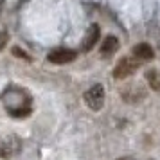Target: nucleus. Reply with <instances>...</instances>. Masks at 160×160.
<instances>
[{"label":"nucleus","instance_id":"1","mask_svg":"<svg viewBox=\"0 0 160 160\" xmlns=\"http://www.w3.org/2000/svg\"><path fill=\"white\" fill-rule=\"evenodd\" d=\"M140 65H142V61H138L137 58L126 56V58H122L115 65V68H113V78H115V79H126V78L131 76L135 70H138Z\"/></svg>","mask_w":160,"mask_h":160},{"label":"nucleus","instance_id":"3","mask_svg":"<svg viewBox=\"0 0 160 160\" xmlns=\"http://www.w3.org/2000/svg\"><path fill=\"white\" fill-rule=\"evenodd\" d=\"M76 51L72 49H65V47H61V49H54V51L49 52V61L54 63V65H65V63H70L76 59Z\"/></svg>","mask_w":160,"mask_h":160},{"label":"nucleus","instance_id":"9","mask_svg":"<svg viewBox=\"0 0 160 160\" xmlns=\"http://www.w3.org/2000/svg\"><path fill=\"white\" fill-rule=\"evenodd\" d=\"M2 4H4V0H0V8H2Z\"/></svg>","mask_w":160,"mask_h":160},{"label":"nucleus","instance_id":"6","mask_svg":"<svg viewBox=\"0 0 160 160\" xmlns=\"http://www.w3.org/2000/svg\"><path fill=\"white\" fill-rule=\"evenodd\" d=\"M119 51V38L115 36H106L104 40H102V45H101V56H104V58H110L112 54H115V52Z\"/></svg>","mask_w":160,"mask_h":160},{"label":"nucleus","instance_id":"2","mask_svg":"<svg viewBox=\"0 0 160 160\" xmlns=\"http://www.w3.org/2000/svg\"><path fill=\"white\" fill-rule=\"evenodd\" d=\"M85 102H87L88 108H92L94 112H99L104 106V87L95 83L90 90L85 92Z\"/></svg>","mask_w":160,"mask_h":160},{"label":"nucleus","instance_id":"4","mask_svg":"<svg viewBox=\"0 0 160 160\" xmlns=\"http://www.w3.org/2000/svg\"><path fill=\"white\" fill-rule=\"evenodd\" d=\"M99 38H101V29H99V25L97 23H94V25H90L87 31V34H85V38H83V43H81V51H92L95 47V43L99 42Z\"/></svg>","mask_w":160,"mask_h":160},{"label":"nucleus","instance_id":"8","mask_svg":"<svg viewBox=\"0 0 160 160\" xmlns=\"http://www.w3.org/2000/svg\"><path fill=\"white\" fill-rule=\"evenodd\" d=\"M119 160H131V158H130V157H121Z\"/></svg>","mask_w":160,"mask_h":160},{"label":"nucleus","instance_id":"5","mask_svg":"<svg viewBox=\"0 0 160 160\" xmlns=\"http://www.w3.org/2000/svg\"><path fill=\"white\" fill-rule=\"evenodd\" d=\"M133 58H137L138 61H151L155 58V51H153L151 45L138 43L133 47Z\"/></svg>","mask_w":160,"mask_h":160},{"label":"nucleus","instance_id":"7","mask_svg":"<svg viewBox=\"0 0 160 160\" xmlns=\"http://www.w3.org/2000/svg\"><path fill=\"white\" fill-rule=\"evenodd\" d=\"M148 81H149V85H151L153 90H157V92H158V90H160V79H158V72H157L155 68L148 72Z\"/></svg>","mask_w":160,"mask_h":160}]
</instances>
